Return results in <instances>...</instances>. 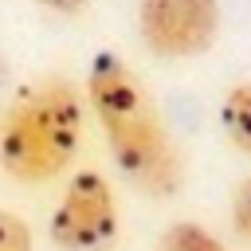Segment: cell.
Here are the masks:
<instances>
[{
  "label": "cell",
  "instance_id": "52a82bcc",
  "mask_svg": "<svg viewBox=\"0 0 251 251\" xmlns=\"http://www.w3.org/2000/svg\"><path fill=\"white\" fill-rule=\"evenodd\" d=\"M0 251H35L27 220L8 212V208H0Z\"/></svg>",
  "mask_w": 251,
  "mask_h": 251
},
{
  "label": "cell",
  "instance_id": "7a4b0ae2",
  "mask_svg": "<svg viewBox=\"0 0 251 251\" xmlns=\"http://www.w3.org/2000/svg\"><path fill=\"white\" fill-rule=\"evenodd\" d=\"M82 145V94L71 78L47 75L24 86L0 126V165L20 184L55 180Z\"/></svg>",
  "mask_w": 251,
  "mask_h": 251
},
{
  "label": "cell",
  "instance_id": "8992f818",
  "mask_svg": "<svg viewBox=\"0 0 251 251\" xmlns=\"http://www.w3.org/2000/svg\"><path fill=\"white\" fill-rule=\"evenodd\" d=\"M157 251H224V243H220L208 227H200V224H192V220H180V224H169V227L161 231Z\"/></svg>",
  "mask_w": 251,
  "mask_h": 251
},
{
  "label": "cell",
  "instance_id": "ba28073f",
  "mask_svg": "<svg viewBox=\"0 0 251 251\" xmlns=\"http://www.w3.org/2000/svg\"><path fill=\"white\" fill-rule=\"evenodd\" d=\"M231 227L239 239H251V176H243L231 192Z\"/></svg>",
  "mask_w": 251,
  "mask_h": 251
},
{
  "label": "cell",
  "instance_id": "6da1fadb",
  "mask_svg": "<svg viewBox=\"0 0 251 251\" xmlns=\"http://www.w3.org/2000/svg\"><path fill=\"white\" fill-rule=\"evenodd\" d=\"M86 102L102 126L122 176L145 196H173L184 180L180 149L173 145L161 110L141 78L114 51H98L86 67Z\"/></svg>",
  "mask_w": 251,
  "mask_h": 251
},
{
  "label": "cell",
  "instance_id": "9c48e42d",
  "mask_svg": "<svg viewBox=\"0 0 251 251\" xmlns=\"http://www.w3.org/2000/svg\"><path fill=\"white\" fill-rule=\"evenodd\" d=\"M35 4H43V8H51V12H78L86 0H35Z\"/></svg>",
  "mask_w": 251,
  "mask_h": 251
},
{
  "label": "cell",
  "instance_id": "277c9868",
  "mask_svg": "<svg viewBox=\"0 0 251 251\" xmlns=\"http://www.w3.org/2000/svg\"><path fill=\"white\" fill-rule=\"evenodd\" d=\"M137 31L157 59H196L220 35V0H141Z\"/></svg>",
  "mask_w": 251,
  "mask_h": 251
},
{
  "label": "cell",
  "instance_id": "3957f363",
  "mask_svg": "<svg viewBox=\"0 0 251 251\" xmlns=\"http://www.w3.org/2000/svg\"><path fill=\"white\" fill-rule=\"evenodd\" d=\"M51 243L59 251H114L118 247V200L102 173L82 169L67 180L51 212Z\"/></svg>",
  "mask_w": 251,
  "mask_h": 251
},
{
  "label": "cell",
  "instance_id": "5b68a950",
  "mask_svg": "<svg viewBox=\"0 0 251 251\" xmlns=\"http://www.w3.org/2000/svg\"><path fill=\"white\" fill-rule=\"evenodd\" d=\"M220 126L224 137L251 157V82H235L220 102Z\"/></svg>",
  "mask_w": 251,
  "mask_h": 251
}]
</instances>
